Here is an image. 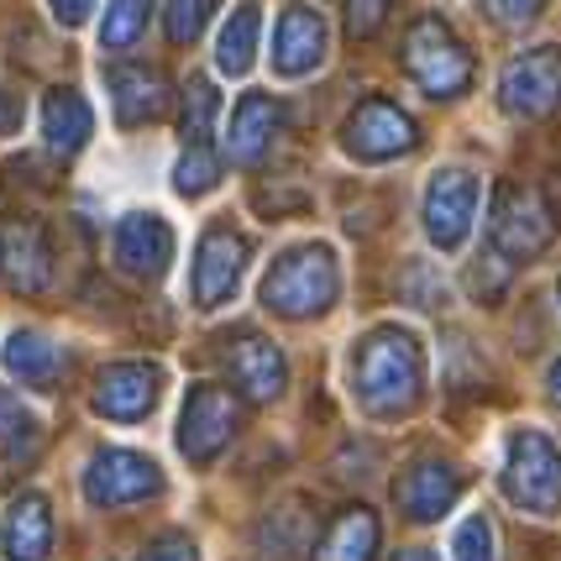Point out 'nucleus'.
I'll list each match as a JSON object with an SVG mask.
<instances>
[{"instance_id":"obj_19","label":"nucleus","mask_w":561,"mask_h":561,"mask_svg":"<svg viewBox=\"0 0 561 561\" xmlns=\"http://www.w3.org/2000/svg\"><path fill=\"white\" fill-rule=\"evenodd\" d=\"M105 84H111V105H116V122L122 126L158 122L169 111V79L152 64H116L105 73Z\"/></svg>"},{"instance_id":"obj_24","label":"nucleus","mask_w":561,"mask_h":561,"mask_svg":"<svg viewBox=\"0 0 561 561\" xmlns=\"http://www.w3.org/2000/svg\"><path fill=\"white\" fill-rule=\"evenodd\" d=\"M0 363L11 378H22L26 389H48L53 378L64 373V352L43 336V331H11V342L0 352Z\"/></svg>"},{"instance_id":"obj_6","label":"nucleus","mask_w":561,"mask_h":561,"mask_svg":"<svg viewBox=\"0 0 561 561\" xmlns=\"http://www.w3.org/2000/svg\"><path fill=\"white\" fill-rule=\"evenodd\" d=\"M163 493V467L142 457V451H126V446H111V451H95L90 467H84V499L95 510H126V504H147Z\"/></svg>"},{"instance_id":"obj_33","label":"nucleus","mask_w":561,"mask_h":561,"mask_svg":"<svg viewBox=\"0 0 561 561\" xmlns=\"http://www.w3.org/2000/svg\"><path fill=\"white\" fill-rule=\"evenodd\" d=\"M389 11H393V0H346V32H352L357 43H367V37L383 32Z\"/></svg>"},{"instance_id":"obj_13","label":"nucleus","mask_w":561,"mask_h":561,"mask_svg":"<svg viewBox=\"0 0 561 561\" xmlns=\"http://www.w3.org/2000/svg\"><path fill=\"white\" fill-rule=\"evenodd\" d=\"M325 53H331V26L320 16L316 5H284V16L273 26V53L268 64L278 79H305V73H316L325 64Z\"/></svg>"},{"instance_id":"obj_15","label":"nucleus","mask_w":561,"mask_h":561,"mask_svg":"<svg viewBox=\"0 0 561 561\" xmlns=\"http://www.w3.org/2000/svg\"><path fill=\"white\" fill-rule=\"evenodd\" d=\"M163 393V367L158 363H111L95 378V410L105 420H147Z\"/></svg>"},{"instance_id":"obj_31","label":"nucleus","mask_w":561,"mask_h":561,"mask_svg":"<svg viewBox=\"0 0 561 561\" xmlns=\"http://www.w3.org/2000/svg\"><path fill=\"white\" fill-rule=\"evenodd\" d=\"M493 519L489 514H472L457 525V536H451V557L457 561H493Z\"/></svg>"},{"instance_id":"obj_1","label":"nucleus","mask_w":561,"mask_h":561,"mask_svg":"<svg viewBox=\"0 0 561 561\" xmlns=\"http://www.w3.org/2000/svg\"><path fill=\"white\" fill-rule=\"evenodd\" d=\"M352 393L367 415H410L425 393V346L410 325H373L352 346Z\"/></svg>"},{"instance_id":"obj_2","label":"nucleus","mask_w":561,"mask_h":561,"mask_svg":"<svg viewBox=\"0 0 561 561\" xmlns=\"http://www.w3.org/2000/svg\"><path fill=\"white\" fill-rule=\"evenodd\" d=\"M342 294V263H336V247L331 242H299L289 247L263 278V310L284 320H310L320 310H331Z\"/></svg>"},{"instance_id":"obj_37","label":"nucleus","mask_w":561,"mask_h":561,"mask_svg":"<svg viewBox=\"0 0 561 561\" xmlns=\"http://www.w3.org/2000/svg\"><path fill=\"white\" fill-rule=\"evenodd\" d=\"M16 126V105H11V95L0 90V131H11Z\"/></svg>"},{"instance_id":"obj_14","label":"nucleus","mask_w":561,"mask_h":561,"mask_svg":"<svg viewBox=\"0 0 561 561\" xmlns=\"http://www.w3.org/2000/svg\"><path fill=\"white\" fill-rule=\"evenodd\" d=\"M462 489H467V478L451 462H440V457H420V462H410L404 467V478L393 483V504H399L404 519L431 525V519H440L446 510H457Z\"/></svg>"},{"instance_id":"obj_32","label":"nucleus","mask_w":561,"mask_h":561,"mask_svg":"<svg viewBox=\"0 0 561 561\" xmlns=\"http://www.w3.org/2000/svg\"><path fill=\"white\" fill-rule=\"evenodd\" d=\"M483 5V16L493 26H504V32H525L530 22H540V11H546V0H478Z\"/></svg>"},{"instance_id":"obj_17","label":"nucleus","mask_w":561,"mask_h":561,"mask_svg":"<svg viewBox=\"0 0 561 561\" xmlns=\"http://www.w3.org/2000/svg\"><path fill=\"white\" fill-rule=\"evenodd\" d=\"M0 268L16 294H43L53 284V242L37 220H11L0 231Z\"/></svg>"},{"instance_id":"obj_21","label":"nucleus","mask_w":561,"mask_h":561,"mask_svg":"<svg viewBox=\"0 0 561 561\" xmlns=\"http://www.w3.org/2000/svg\"><path fill=\"white\" fill-rule=\"evenodd\" d=\"M90 137H95L90 100L79 95V90H48V100H43V142H48V152L73 158Z\"/></svg>"},{"instance_id":"obj_23","label":"nucleus","mask_w":561,"mask_h":561,"mask_svg":"<svg viewBox=\"0 0 561 561\" xmlns=\"http://www.w3.org/2000/svg\"><path fill=\"white\" fill-rule=\"evenodd\" d=\"M257 43H263V5H257V0H242V5L226 16V26H220V37H216V69L226 73V79H242V73L257 64Z\"/></svg>"},{"instance_id":"obj_39","label":"nucleus","mask_w":561,"mask_h":561,"mask_svg":"<svg viewBox=\"0 0 561 561\" xmlns=\"http://www.w3.org/2000/svg\"><path fill=\"white\" fill-rule=\"evenodd\" d=\"M393 561H440V557H436V551H399Z\"/></svg>"},{"instance_id":"obj_10","label":"nucleus","mask_w":561,"mask_h":561,"mask_svg":"<svg viewBox=\"0 0 561 561\" xmlns=\"http://www.w3.org/2000/svg\"><path fill=\"white\" fill-rule=\"evenodd\" d=\"M237 393L220 383H195L184 393V415H179V451L195 467L216 462L220 451L237 436Z\"/></svg>"},{"instance_id":"obj_38","label":"nucleus","mask_w":561,"mask_h":561,"mask_svg":"<svg viewBox=\"0 0 561 561\" xmlns=\"http://www.w3.org/2000/svg\"><path fill=\"white\" fill-rule=\"evenodd\" d=\"M546 393H551V399L561 404V357L551 363V373H546Z\"/></svg>"},{"instance_id":"obj_34","label":"nucleus","mask_w":561,"mask_h":561,"mask_svg":"<svg viewBox=\"0 0 561 561\" xmlns=\"http://www.w3.org/2000/svg\"><path fill=\"white\" fill-rule=\"evenodd\" d=\"M510 268L514 263H504L499 252H489V257H478V268H472V278H467V289L478 294L483 305H493V299L504 294V284H510Z\"/></svg>"},{"instance_id":"obj_26","label":"nucleus","mask_w":561,"mask_h":561,"mask_svg":"<svg viewBox=\"0 0 561 561\" xmlns=\"http://www.w3.org/2000/svg\"><path fill=\"white\" fill-rule=\"evenodd\" d=\"M147 16H152V0H105V22H100V48L105 53H126L142 43Z\"/></svg>"},{"instance_id":"obj_27","label":"nucleus","mask_w":561,"mask_h":561,"mask_svg":"<svg viewBox=\"0 0 561 561\" xmlns=\"http://www.w3.org/2000/svg\"><path fill=\"white\" fill-rule=\"evenodd\" d=\"M220 116V95H216V84L210 79H190L184 84V116H179V131H184V147H195V142H210V126H216Z\"/></svg>"},{"instance_id":"obj_40","label":"nucleus","mask_w":561,"mask_h":561,"mask_svg":"<svg viewBox=\"0 0 561 561\" xmlns=\"http://www.w3.org/2000/svg\"><path fill=\"white\" fill-rule=\"evenodd\" d=\"M557 299H561V284H557Z\"/></svg>"},{"instance_id":"obj_35","label":"nucleus","mask_w":561,"mask_h":561,"mask_svg":"<svg viewBox=\"0 0 561 561\" xmlns=\"http://www.w3.org/2000/svg\"><path fill=\"white\" fill-rule=\"evenodd\" d=\"M137 561H199V546L190 536H163V540H152Z\"/></svg>"},{"instance_id":"obj_9","label":"nucleus","mask_w":561,"mask_h":561,"mask_svg":"<svg viewBox=\"0 0 561 561\" xmlns=\"http://www.w3.org/2000/svg\"><path fill=\"white\" fill-rule=\"evenodd\" d=\"M420 220H425V237L440 252H457L472 237V220H478V173L467 169H436L420 199Z\"/></svg>"},{"instance_id":"obj_30","label":"nucleus","mask_w":561,"mask_h":561,"mask_svg":"<svg viewBox=\"0 0 561 561\" xmlns=\"http://www.w3.org/2000/svg\"><path fill=\"white\" fill-rule=\"evenodd\" d=\"M210 11H216V0H169V11H163V26H169V37L184 48V43H195L205 22H210Z\"/></svg>"},{"instance_id":"obj_8","label":"nucleus","mask_w":561,"mask_h":561,"mask_svg":"<svg viewBox=\"0 0 561 561\" xmlns=\"http://www.w3.org/2000/svg\"><path fill=\"white\" fill-rule=\"evenodd\" d=\"M499 105L514 122H540L561 105V48H530L510 58L499 73Z\"/></svg>"},{"instance_id":"obj_5","label":"nucleus","mask_w":561,"mask_h":561,"mask_svg":"<svg viewBox=\"0 0 561 561\" xmlns=\"http://www.w3.org/2000/svg\"><path fill=\"white\" fill-rule=\"evenodd\" d=\"M557 242V216L530 184H499L489 210V252H499L504 263H525L540 257Z\"/></svg>"},{"instance_id":"obj_25","label":"nucleus","mask_w":561,"mask_h":561,"mask_svg":"<svg viewBox=\"0 0 561 561\" xmlns=\"http://www.w3.org/2000/svg\"><path fill=\"white\" fill-rule=\"evenodd\" d=\"M43 446V420L26 410L11 389H0V457L5 462H26Z\"/></svg>"},{"instance_id":"obj_3","label":"nucleus","mask_w":561,"mask_h":561,"mask_svg":"<svg viewBox=\"0 0 561 561\" xmlns=\"http://www.w3.org/2000/svg\"><path fill=\"white\" fill-rule=\"evenodd\" d=\"M499 483H504V499H510L514 510L557 514L561 510V451H557V440L546 436L540 425H519V431H510Z\"/></svg>"},{"instance_id":"obj_20","label":"nucleus","mask_w":561,"mask_h":561,"mask_svg":"<svg viewBox=\"0 0 561 561\" xmlns=\"http://www.w3.org/2000/svg\"><path fill=\"white\" fill-rule=\"evenodd\" d=\"M0 546H5V561H48L53 514H48V499H43V493H22V499L5 510Z\"/></svg>"},{"instance_id":"obj_11","label":"nucleus","mask_w":561,"mask_h":561,"mask_svg":"<svg viewBox=\"0 0 561 561\" xmlns=\"http://www.w3.org/2000/svg\"><path fill=\"white\" fill-rule=\"evenodd\" d=\"M247 257L252 242L231 226H210L195 247V273H190V294H195V310H220L226 299H237L242 289Z\"/></svg>"},{"instance_id":"obj_36","label":"nucleus","mask_w":561,"mask_h":561,"mask_svg":"<svg viewBox=\"0 0 561 561\" xmlns=\"http://www.w3.org/2000/svg\"><path fill=\"white\" fill-rule=\"evenodd\" d=\"M48 5L64 26H84L90 22V11H95V0H48Z\"/></svg>"},{"instance_id":"obj_22","label":"nucleus","mask_w":561,"mask_h":561,"mask_svg":"<svg viewBox=\"0 0 561 561\" xmlns=\"http://www.w3.org/2000/svg\"><path fill=\"white\" fill-rule=\"evenodd\" d=\"M378 514L367 510V504H352L342 510L331 525H325V536L316 546V561H373L378 557Z\"/></svg>"},{"instance_id":"obj_18","label":"nucleus","mask_w":561,"mask_h":561,"mask_svg":"<svg viewBox=\"0 0 561 561\" xmlns=\"http://www.w3.org/2000/svg\"><path fill=\"white\" fill-rule=\"evenodd\" d=\"M284 122H289V111H284V100L278 95H268V90L242 95L237 100V111H231V131H226L231 163H257V158L273 147V137L284 131Z\"/></svg>"},{"instance_id":"obj_16","label":"nucleus","mask_w":561,"mask_h":561,"mask_svg":"<svg viewBox=\"0 0 561 561\" xmlns=\"http://www.w3.org/2000/svg\"><path fill=\"white\" fill-rule=\"evenodd\" d=\"M226 373H231V389L242 393L247 404H268L289 389V363L268 336H242L226 352Z\"/></svg>"},{"instance_id":"obj_29","label":"nucleus","mask_w":561,"mask_h":561,"mask_svg":"<svg viewBox=\"0 0 561 561\" xmlns=\"http://www.w3.org/2000/svg\"><path fill=\"white\" fill-rule=\"evenodd\" d=\"M305 536H310V519L299 514V499L284 504V510H273L268 519H263V530H257L263 551H273V557H294V551L305 546Z\"/></svg>"},{"instance_id":"obj_12","label":"nucleus","mask_w":561,"mask_h":561,"mask_svg":"<svg viewBox=\"0 0 561 561\" xmlns=\"http://www.w3.org/2000/svg\"><path fill=\"white\" fill-rule=\"evenodd\" d=\"M111 257L126 278H142V284H158L173 263V226L158 210H131V216L116 220L111 231Z\"/></svg>"},{"instance_id":"obj_7","label":"nucleus","mask_w":561,"mask_h":561,"mask_svg":"<svg viewBox=\"0 0 561 561\" xmlns=\"http://www.w3.org/2000/svg\"><path fill=\"white\" fill-rule=\"evenodd\" d=\"M342 147L357 158V163H393V158H404V152L420 147V126H415V116L399 111L393 100L373 95L346 116Z\"/></svg>"},{"instance_id":"obj_28","label":"nucleus","mask_w":561,"mask_h":561,"mask_svg":"<svg viewBox=\"0 0 561 561\" xmlns=\"http://www.w3.org/2000/svg\"><path fill=\"white\" fill-rule=\"evenodd\" d=\"M216 179H220V158L205 142L184 147V158L173 163V190H179L184 199L210 195V190H216Z\"/></svg>"},{"instance_id":"obj_4","label":"nucleus","mask_w":561,"mask_h":561,"mask_svg":"<svg viewBox=\"0 0 561 561\" xmlns=\"http://www.w3.org/2000/svg\"><path fill=\"white\" fill-rule=\"evenodd\" d=\"M404 73L415 79L431 100H457L472 90V53L462 48V37L440 16H420L404 32Z\"/></svg>"}]
</instances>
